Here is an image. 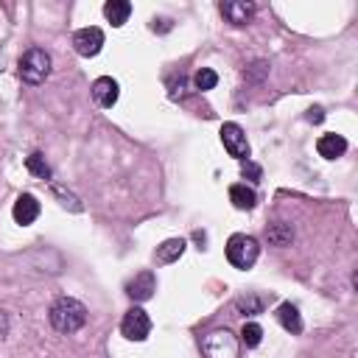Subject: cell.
<instances>
[{
    "mask_svg": "<svg viewBox=\"0 0 358 358\" xmlns=\"http://www.w3.org/2000/svg\"><path fill=\"white\" fill-rule=\"evenodd\" d=\"M260 255V243L252 238V235H243V232H235L229 241H227V260L235 266V268H252L255 260Z\"/></svg>",
    "mask_w": 358,
    "mask_h": 358,
    "instance_id": "obj_3",
    "label": "cell"
},
{
    "mask_svg": "<svg viewBox=\"0 0 358 358\" xmlns=\"http://www.w3.org/2000/svg\"><path fill=\"white\" fill-rule=\"evenodd\" d=\"M120 333L129 338V341H145L148 333H151V319L143 308H129L123 313V322H120Z\"/></svg>",
    "mask_w": 358,
    "mask_h": 358,
    "instance_id": "obj_5",
    "label": "cell"
},
{
    "mask_svg": "<svg viewBox=\"0 0 358 358\" xmlns=\"http://www.w3.org/2000/svg\"><path fill=\"white\" fill-rule=\"evenodd\" d=\"M25 168L36 176V179H50V165L45 162V157L39 151H34L31 157H25Z\"/></svg>",
    "mask_w": 358,
    "mask_h": 358,
    "instance_id": "obj_18",
    "label": "cell"
},
{
    "mask_svg": "<svg viewBox=\"0 0 358 358\" xmlns=\"http://www.w3.org/2000/svg\"><path fill=\"white\" fill-rule=\"evenodd\" d=\"M277 322L288 330V333H302V316H299V308L294 305V302H282L280 308H277Z\"/></svg>",
    "mask_w": 358,
    "mask_h": 358,
    "instance_id": "obj_13",
    "label": "cell"
},
{
    "mask_svg": "<svg viewBox=\"0 0 358 358\" xmlns=\"http://www.w3.org/2000/svg\"><path fill=\"white\" fill-rule=\"evenodd\" d=\"M291 227L288 224H271L268 229H266V238H268V243H274V246H288L291 243Z\"/></svg>",
    "mask_w": 358,
    "mask_h": 358,
    "instance_id": "obj_19",
    "label": "cell"
},
{
    "mask_svg": "<svg viewBox=\"0 0 358 358\" xmlns=\"http://www.w3.org/2000/svg\"><path fill=\"white\" fill-rule=\"evenodd\" d=\"M39 210H42V207H39L36 196L22 193V196H17V201H14V207H11V215H14L17 224L28 227V224H34V221L39 218Z\"/></svg>",
    "mask_w": 358,
    "mask_h": 358,
    "instance_id": "obj_10",
    "label": "cell"
},
{
    "mask_svg": "<svg viewBox=\"0 0 358 358\" xmlns=\"http://www.w3.org/2000/svg\"><path fill=\"white\" fill-rule=\"evenodd\" d=\"M263 305H266L263 296H255V294H243V296L235 299V308H238L243 316H255V313H260Z\"/></svg>",
    "mask_w": 358,
    "mask_h": 358,
    "instance_id": "obj_17",
    "label": "cell"
},
{
    "mask_svg": "<svg viewBox=\"0 0 358 358\" xmlns=\"http://www.w3.org/2000/svg\"><path fill=\"white\" fill-rule=\"evenodd\" d=\"M154 291H157V277H154L151 271H140V274H134V277L126 282V294H129L134 302L151 299Z\"/></svg>",
    "mask_w": 358,
    "mask_h": 358,
    "instance_id": "obj_9",
    "label": "cell"
},
{
    "mask_svg": "<svg viewBox=\"0 0 358 358\" xmlns=\"http://www.w3.org/2000/svg\"><path fill=\"white\" fill-rule=\"evenodd\" d=\"M238 350H241V344H238L235 333L227 327H215V330L204 333V338H201L204 358H238Z\"/></svg>",
    "mask_w": 358,
    "mask_h": 358,
    "instance_id": "obj_2",
    "label": "cell"
},
{
    "mask_svg": "<svg viewBox=\"0 0 358 358\" xmlns=\"http://www.w3.org/2000/svg\"><path fill=\"white\" fill-rule=\"evenodd\" d=\"M246 173L252 176V182H257V179H260V168H257L255 162H249V159L243 162V176H246Z\"/></svg>",
    "mask_w": 358,
    "mask_h": 358,
    "instance_id": "obj_23",
    "label": "cell"
},
{
    "mask_svg": "<svg viewBox=\"0 0 358 358\" xmlns=\"http://www.w3.org/2000/svg\"><path fill=\"white\" fill-rule=\"evenodd\" d=\"M48 73H50V56H48V50L31 48V50L22 53V59H20V78L25 84L36 87V84H42L48 78Z\"/></svg>",
    "mask_w": 358,
    "mask_h": 358,
    "instance_id": "obj_4",
    "label": "cell"
},
{
    "mask_svg": "<svg viewBox=\"0 0 358 358\" xmlns=\"http://www.w3.org/2000/svg\"><path fill=\"white\" fill-rule=\"evenodd\" d=\"M229 201H232L238 210H252V207L257 204V193H255L252 187H246L243 182H238V185L229 187Z\"/></svg>",
    "mask_w": 358,
    "mask_h": 358,
    "instance_id": "obj_16",
    "label": "cell"
},
{
    "mask_svg": "<svg viewBox=\"0 0 358 358\" xmlns=\"http://www.w3.org/2000/svg\"><path fill=\"white\" fill-rule=\"evenodd\" d=\"M90 90H92V101H95L101 109H112V106L117 103L120 87H117V81H115L112 76H101V78H95Z\"/></svg>",
    "mask_w": 358,
    "mask_h": 358,
    "instance_id": "obj_8",
    "label": "cell"
},
{
    "mask_svg": "<svg viewBox=\"0 0 358 358\" xmlns=\"http://www.w3.org/2000/svg\"><path fill=\"white\" fill-rule=\"evenodd\" d=\"M185 246H187V243H185L182 238H168V241H162V243L157 246L154 257H157V263H173V260L182 257Z\"/></svg>",
    "mask_w": 358,
    "mask_h": 358,
    "instance_id": "obj_14",
    "label": "cell"
},
{
    "mask_svg": "<svg viewBox=\"0 0 358 358\" xmlns=\"http://www.w3.org/2000/svg\"><path fill=\"white\" fill-rule=\"evenodd\" d=\"M48 319H50V324H53L59 333H76V330H81L84 322H87V308H84L78 299H73V296H59V299L50 305Z\"/></svg>",
    "mask_w": 358,
    "mask_h": 358,
    "instance_id": "obj_1",
    "label": "cell"
},
{
    "mask_svg": "<svg viewBox=\"0 0 358 358\" xmlns=\"http://www.w3.org/2000/svg\"><path fill=\"white\" fill-rule=\"evenodd\" d=\"M221 14L232 25H246L252 20V14H255V6L246 3V0H227V3H221Z\"/></svg>",
    "mask_w": 358,
    "mask_h": 358,
    "instance_id": "obj_11",
    "label": "cell"
},
{
    "mask_svg": "<svg viewBox=\"0 0 358 358\" xmlns=\"http://www.w3.org/2000/svg\"><path fill=\"white\" fill-rule=\"evenodd\" d=\"M316 151H319V157H324V159H336V157H341V154L347 151V140H344L341 134L324 131V134L316 140Z\"/></svg>",
    "mask_w": 358,
    "mask_h": 358,
    "instance_id": "obj_12",
    "label": "cell"
},
{
    "mask_svg": "<svg viewBox=\"0 0 358 358\" xmlns=\"http://www.w3.org/2000/svg\"><path fill=\"white\" fill-rule=\"evenodd\" d=\"M129 14H131V3H129V0H109V3L103 6V17H106L115 28H120V25L129 20Z\"/></svg>",
    "mask_w": 358,
    "mask_h": 358,
    "instance_id": "obj_15",
    "label": "cell"
},
{
    "mask_svg": "<svg viewBox=\"0 0 358 358\" xmlns=\"http://www.w3.org/2000/svg\"><path fill=\"white\" fill-rule=\"evenodd\" d=\"M241 341L252 350V347H257L260 341H263V327L257 324V322H246L243 324V330H241Z\"/></svg>",
    "mask_w": 358,
    "mask_h": 358,
    "instance_id": "obj_20",
    "label": "cell"
},
{
    "mask_svg": "<svg viewBox=\"0 0 358 358\" xmlns=\"http://www.w3.org/2000/svg\"><path fill=\"white\" fill-rule=\"evenodd\" d=\"M193 84H196V90L207 92V90H213V87L218 84V73H215V70H210V67H201V70L193 76Z\"/></svg>",
    "mask_w": 358,
    "mask_h": 358,
    "instance_id": "obj_21",
    "label": "cell"
},
{
    "mask_svg": "<svg viewBox=\"0 0 358 358\" xmlns=\"http://www.w3.org/2000/svg\"><path fill=\"white\" fill-rule=\"evenodd\" d=\"M168 95H171L173 101H182V98L187 95V78H185V76H171V78H168Z\"/></svg>",
    "mask_w": 358,
    "mask_h": 358,
    "instance_id": "obj_22",
    "label": "cell"
},
{
    "mask_svg": "<svg viewBox=\"0 0 358 358\" xmlns=\"http://www.w3.org/2000/svg\"><path fill=\"white\" fill-rule=\"evenodd\" d=\"M101 48H103V31L98 25H87V28H78L73 34V50L78 56H84V59L98 56Z\"/></svg>",
    "mask_w": 358,
    "mask_h": 358,
    "instance_id": "obj_6",
    "label": "cell"
},
{
    "mask_svg": "<svg viewBox=\"0 0 358 358\" xmlns=\"http://www.w3.org/2000/svg\"><path fill=\"white\" fill-rule=\"evenodd\" d=\"M218 134H221V143H224L229 157H235L241 162L249 159V143H246V134H243V129L238 123H224Z\"/></svg>",
    "mask_w": 358,
    "mask_h": 358,
    "instance_id": "obj_7",
    "label": "cell"
}]
</instances>
